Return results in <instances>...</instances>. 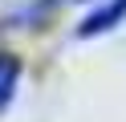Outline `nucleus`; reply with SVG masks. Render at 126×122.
I'll list each match as a JSON object with an SVG mask.
<instances>
[{"label":"nucleus","mask_w":126,"mask_h":122,"mask_svg":"<svg viewBox=\"0 0 126 122\" xmlns=\"http://www.w3.org/2000/svg\"><path fill=\"white\" fill-rule=\"evenodd\" d=\"M16 81H20V61H16L12 53H4V49H0V114L12 106Z\"/></svg>","instance_id":"f03ea898"},{"label":"nucleus","mask_w":126,"mask_h":122,"mask_svg":"<svg viewBox=\"0 0 126 122\" xmlns=\"http://www.w3.org/2000/svg\"><path fill=\"white\" fill-rule=\"evenodd\" d=\"M122 16H126V0H110V4H102L98 12H90L81 24H77V37H98V33L114 29Z\"/></svg>","instance_id":"f257e3e1"}]
</instances>
